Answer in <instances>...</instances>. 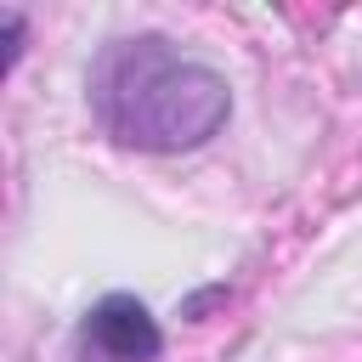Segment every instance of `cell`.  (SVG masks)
Segmentation results:
<instances>
[{"instance_id": "obj_2", "label": "cell", "mask_w": 362, "mask_h": 362, "mask_svg": "<svg viewBox=\"0 0 362 362\" xmlns=\"http://www.w3.org/2000/svg\"><path fill=\"white\" fill-rule=\"evenodd\" d=\"M79 351L90 362H153L164 351V328L136 294H102L79 317Z\"/></svg>"}, {"instance_id": "obj_3", "label": "cell", "mask_w": 362, "mask_h": 362, "mask_svg": "<svg viewBox=\"0 0 362 362\" xmlns=\"http://www.w3.org/2000/svg\"><path fill=\"white\" fill-rule=\"evenodd\" d=\"M0 28H6V74H11L17 57H23V17L17 11H0Z\"/></svg>"}, {"instance_id": "obj_1", "label": "cell", "mask_w": 362, "mask_h": 362, "mask_svg": "<svg viewBox=\"0 0 362 362\" xmlns=\"http://www.w3.org/2000/svg\"><path fill=\"white\" fill-rule=\"evenodd\" d=\"M90 119L124 153H198L232 119V85L164 34H119L85 79Z\"/></svg>"}]
</instances>
